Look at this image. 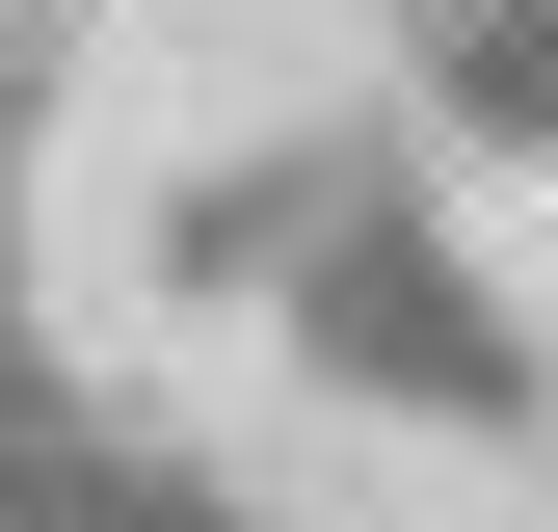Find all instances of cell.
<instances>
[{"label": "cell", "mask_w": 558, "mask_h": 532, "mask_svg": "<svg viewBox=\"0 0 558 532\" xmlns=\"http://www.w3.org/2000/svg\"><path fill=\"white\" fill-rule=\"evenodd\" d=\"M266 347H293V399H345V426H426V452H532V399H558V347L506 319V266H478L452 214H373L293 319H266Z\"/></svg>", "instance_id": "obj_1"}]
</instances>
